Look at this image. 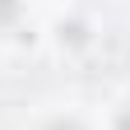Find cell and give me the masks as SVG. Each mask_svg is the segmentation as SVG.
Masks as SVG:
<instances>
[{
    "mask_svg": "<svg viewBox=\"0 0 130 130\" xmlns=\"http://www.w3.org/2000/svg\"><path fill=\"white\" fill-rule=\"evenodd\" d=\"M14 9H19V0H0V19H9Z\"/></svg>",
    "mask_w": 130,
    "mask_h": 130,
    "instance_id": "1",
    "label": "cell"
},
{
    "mask_svg": "<svg viewBox=\"0 0 130 130\" xmlns=\"http://www.w3.org/2000/svg\"><path fill=\"white\" fill-rule=\"evenodd\" d=\"M46 130H84V125H74V121H56V125H46Z\"/></svg>",
    "mask_w": 130,
    "mask_h": 130,
    "instance_id": "2",
    "label": "cell"
},
{
    "mask_svg": "<svg viewBox=\"0 0 130 130\" xmlns=\"http://www.w3.org/2000/svg\"><path fill=\"white\" fill-rule=\"evenodd\" d=\"M116 130H130V111H121V121H116Z\"/></svg>",
    "mask_w": 130,
    "mask_h": 130,
    "instance_id": "3",
    "label": "cell"
}]
</instances>
